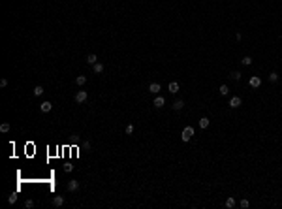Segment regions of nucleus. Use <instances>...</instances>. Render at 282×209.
<instances>
[{
	"instance_id": "6ab92c4d",
	"label": "nucleus",
	"mask_w": 282,
	"mask_h": 209,
	"mask_svg": "<svg viewBox=\"0 0 282 209\" xmlns=\"http://www.w3.org/2000/svg\"><path fill=\"white\" fill-rule=\"evenodd\" d=\"M229 77H231L233 81H239V79H241V72H231L229 73Z\"/></svg>"
},
{
	"instance_id": "cd10ccee",
	"label": "nucleus",
	"mask_w": 282,
	"mask_h": 209,
	"mask_svg": "<svg viewBox=\"0 0 282 209\" xmlns=\"http://www.w3.org/2000/svg\"><path fill=\"white\" fill-rule=\"evenodd\" d=\"M0 87H2V89H4V87H8V79H2V81H0Z\"/></svg>"
},
{
	"instance_id": "412c9836",
	"label": "nucleus",
	"mask_w": 282,
	"mask_h": 209,
	"mask_svg": "<svg viewBox=\"0 0 282 209\" xmlns=\"http://www.w3.org/2000/svg\"><path fill=\"white\" fill-rule=\"evenodd\" d=\"M269 81L277 83V81H278V73H277V72H271V73H269Z\"/></svg>"
},
{
	"instance_id": "5701e85b",
	"label": "nucleus",
	"mask_w": 282,
	"mask_h": 209,
	"mask_svg": "<svg viewBox=\"0 0 282 209\" xmlns=\"http://www.w3.org/2000/svg\"><path fill=\"white\" fill-rule=\"evenodd\" d=\"M25 207H27V209H32V207H34V200H27Z\"/></svg>"
},
{
	"instance_id": "a211bd4d",
	"label": "nucleus",
	"mask_w": 282,
	"mask_h": 209,
	"mask_svg": "<svg viewBox=\"0 0 282 209\" xmlns=\"http://www.w3.org/2000/svg\"><path fill=\"white\" fill-rule=\"evenodd\" d=\"M218 91H220V94H222V96H226V94L229 92V87H228V85H220Z\"/></svg>"
},
{
	"instance_id": "a878e982",
	"label": "nucleus",
	"mask_w": 282,
	"mask_h": 209,
	"mask_svg": "<svg viewBox=\"0 0 282 209\" xmlns=\"http://www.w3.org/2000/svg\"><path fill=\"white\" fill-rule=\"evenodd\" d=\"M248 205H250V204H248V200H241V207H243V209H246Z\"/></svg>"
},
{
	"instance_id": "f3484780",
	"label": "nucleus",
	"mask_w": 282,
	"mask_h": 209,
	"mask_svg": "<svg viewBox=\"0 0 282 209\" xmlns=\"http://www.w3.org/2000/svg\"><path fill=\"white\" fill-rule=\"evenodd\" d=\"M226 207H228V209L235 207V198H228V200H226Z\"/></svg>"
},
{
	"instance_id": "9d476101",
	"label": "nucleus",
	"mask_w": 282,
	"mask_h": 209,
	"mask_svg": "<svg viewBox=\"0 0 282 209\" xmlns=\"http://www.w3.org/2000/svg\"><path fill=\"white\" fill-rule=\"evenodd\" d=\"M87 62H89V64H92V66H94V64L98 62V57H96V55H94V53L87 55Z\"/></svg>"
},
{
	"instance_id": "6e6552de",
	"label": "nucleus",
	"mask_w": 282,
	"mask_h": 209,
	"mask_svg": "<svg viewBox=\"0 0 282 209\" xmlns=\"http://www.w3.org/2000/svg\"><path fill=\"white\" fill-rule=\"evenodd\" d=\"M160 89H162V87L158 85V83H151V85H149V92H152V94H158Z\"/></svg>"
},
{
	"instance_id": "f257e3e1",
	"label": "nucleus",
	"mask_w": 282,
	"mask_h": 209,
	"mask_svg": "<svg viewBox=\"0 0 282 209\" xmlns=\"http://www.w3.org/2000/svg\"><path fill=\"white\" fill-rule=\"evenodd\" d=\"M194 136V128L192 126H184L183 128V134H181V138H183V141H190Z\"/></svg>"
},
{
	"instance_id": "7ed1b4c3",
	"label": "nucleus",
	"mask_w": 282,
	"mask_h": 209,
	"mask_svg": "<svg viewBox=\"0 0 282 209\" xmlns=\"http://www.w3.org/2000/svg\"><path fill=\"white\" fill-rule=\"evenodd\" d=\"M40 109L43 111V113H49L51 109H53V104H51L49 100H45V102H41V106H40Z\"/></svg>"
},
{
	"instance_id": "f8f14e48",
	"label": "nucleus",
	"mask_w": 282,
	"mask_h": 209,
	"mask_svg": "<svg viewBox=\"0 0 282 209\" xmlns=\"http://www.w3.org/2000/svg\"><path fill=\"white\" fill-rule=\"evenodd\" d=\"M167 89H169V92H171V94H175V92L179 91V83H175V81H171V83H169V87H167Z\"/></svg>"
},
{
	"instance_id": "9b49d317",
	"label": "nucleus",
	"mask_w": 282,
	"mask_h": 209,
	"mask_svg": "<svg viewBox=\"0 0 282 209\" xmlns=\"http://www.w3.org/2000/svg\"><path fill=\"white\" fill-rule=\"evenodd\" d=\"M183 108H184V102L183 100H175L173 102V109H175V111H181Z\"/></svg>"
},
{
	"instance_id": "aec40b11",
	"label": "nucleus",
	"mask_w": 282,
	"mask_h": 209,
	"mask_svg": "<svg viewBox=\"0 0 282 209\" xmlns=\"http://www.w3.org/2000/svg\"><path fill=\"white\" fill-rule=\"evenodd\" d=\"M241 62L245 64V66H250V64H252V57H248V55H246V57H243Z\"/></svg>"
},
{
	"instance_id": "ddd939ff",
	"label": "nucleus",
	"mask_w": 282,
	"mask_h": 209,
	"mask_svg": "<svg viewBox=\"0 0 282 209\" xmlns=\"http://www.w3.org/2000/svg\"><path fill=\"white\" fill-rule=\"evenodd\" d=\"M43 87H41V85H38V87H34V91H32V94H34V96H41V94H43Z\"/></svg>"
},
{
	"instance_id": "423d86ee",
	"label": "nucleus",
	"mask_w": 282,
	"mask_h": 209,
	"mask_svg": "<svg viewBox=\"0 0 282 209\" xmlns=\"http://www.w3.org/2000/svg\"><path fill=\"white\" fill-rule=\"evenodd\" d=\"M77 188H79V181H75V179L68 181V190H70V192H75Z\"/></svg>"
},
{
	"instance_id": "f03ea898",
	"label": "nucleus",
	"mask_w": 282,
	"mask_h": 209,
	"mask_svg": "<svg viewBox=\"0 0 282 209\" xmlns=\"http://www.w3.org/2000/svg\"><path fill=\"white\" fill-rule=\"evenodd\" d=\"M248 85L254 87V89H258V87L261 85V77H258V75H252V77L248 79Z\"/></svg>"
},
{
	"instance_id": "4468645a",
	"label": "nucleus",
	"mask_w": 282,
	"mask_h": 209,
	"mask_svg": "<svg viewBox=\"0 0 282 209\" xmlns=\"http://www.w3.org/2000/svg\"><path fill=\"white\" fill-rule=\"evenodd\" d=\"M209 123H211V121H209L207 117H201V119H199V128H203V130H205V128L209 126Z\"/></svg>"
},
{
	"instance_id": "39448f33",
	"label": "nucleus",
	"mask_w": 282,
	"mask_h": 209,
	"mask_svg": "<svg viewBox=\"0 0 282 209\" xmlns=\"http://www.w3.org/2000/svg\"><path fill=\"white\" fill-rule=\"evenodd\" d=\"M241 104H243V100L239 98V96H233L231 100H229V108H233V109H235V108H239Z\"/></svg>"
},
{
	"instance_id": "b1692460",
	"label": "nucleus",
	"mask_w": 282,
	"mask_h": 209,
	"mask_svg": "<svg viewBox=\"0 0 282 209\" xmlns=\"http://www.w3.org/2000/svg\"><path fill=\"white\" fill-rule=\"evenodd\" d=\"M8 202H9V204H15V202H17V196H15V194L8 196Z\"/></svg>"
},
{
	"instance_id": "393cba45",
	"label": "nucleus",
	"mask_w": 282,
	"mask_h": 209,
	"mask_svg": "<svg viewBox=\"0 0 282 209\" xmlns=\"http://www.w3.org/2000/svg\"><path fill=\"white\" fill-rule=\"evenodd\" d=\"M124 132L126 134H132V132H134V124H128V126L124 128Z\"/></svg>"
},
{
	"instance_id": "2eb2a0df",
	"label": "nucleus",
	"mask_w": 282,
	"mask_h": 209,
	"mask_svg": "<svg viewBox=\"0 0 282 209\" xmlns=\"http://www.w3.org/2000/svg\"><path fill=\"white\" fill-rule=\"evenodd\" d=\"M92 70H94V73H102V72H103V64H102V62H96V64L92 66Z\"/></svg>"
},
{
	"instance_id": "0eeeda50",
	"label": "nucleus",
	"mask_w": 282,
	"mask_h": 209,
	"mask_svg": "<svg viewBox=\"0 0 282 209\" xmlns=\"http://www.w3.org/2000/svg\"><path fill=\"white\" fill-rule=\"evenodd\" d=\"M164 104H166V98H164V96H156V98H154V108H164Z\"/></svg>"
},
{
	"instance_id": "bb28decb",
	"label": "nucleus",
	"mask_w": 282,
	"mask_h": 209,
	"mask_svg": "<svg viewBox=\"0 0 282 209\" xmlns=\"http://www.w3.org/2000/svg\"><path fill=\"white\" fill-rule=\"evenodd\" d=\"M72 170H73L72 164H66V166H64V172H72Z\"/></svg>"
},
{
	"instance_id": "1a4fd4ad",
	"label": "nucleus",
	"mask_w": 282,
	"mask_h": 209,
	"mask_svg": "<svg viewBox=\"0 0 282 209\" xmlns=\"http://www.w3.org/2000/svg\"><path fill=\"white\" fill-rule=\"evenodd\" d=\"M53 205H55V207L64 205V198H62V196H55V198H53Z\"/></svg>"
},
{
	"instance_id": "20e7f679",
	"label": "nucleus",
	"mask_w": 282,
	"mask_h": 209,
	"mask_svg": "<svg viewBox=\"0 0 282 209\" xmlns=\"http://www.w3.org/2000/svg\"><path fill=\"white\" fill-rule=\"evenodd\" d=\"M85 100H87V91H79L75 94V102H77V104H83Z\"/></svg>"
},
{
	"instance_id": "4be33fe9",
	"label": "nucleus",
	"mask_w": 282,
	"mask_h": 209,
	"mask_svg": "<svg viewBox=\"0 0 282 209\" xmlns=\"http://www.w3.org/2000/svg\"><path fill=\"white\" fill-rule=\"evenodd\" d=\"M0 132H4V134H6V132H9V124L8 123H2V124H0Z\"/></svg>"
},
{
	"instance_id": "dca6fc26",
	"label": "nucleus",
	"mask_w": 282,
	"mask_h": 209,
	"mask_svg": "<svg viewBox=\"0 0 282 209\" xmlns=\"http://www.w3.org/2000/svg\"><path fill=\"white\" fill-rule=\"evenodd\" d=\"M75 83H77V85H85V83H87V77H85V75H77V77H75Z\"/></svg>"
}]
</instances>
